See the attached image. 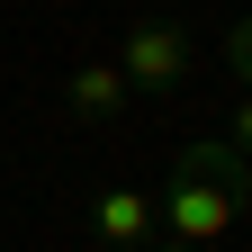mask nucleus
Instances as JSON below:
<instances>
[{"label": "nucleus", "instance_id": "1", "mask_svg": "<svg viewBox=\"0 0 252 252\" xmlns=\"http://www.w3.org/2000/svg\"><path fill=\"white\" fill-rule=\"evenodd\" d=\"M243 207H252V162L216 135V144H180L171 153V189H162V234L171 243H198V252H216L234 225H243Z\"/></svg>", "mask_w": 252, "mask_h": 252}, {"label": "nucleus", "instance_id": "2", "mask_svg": "<svg viewBox=\"0 0 252 252\" xmlns=\"http://www.w3.org/2000/svg\"><path fill=\"white\" fill-rule=\"evenodd\" d=\"M117 72H126V90H180V72H189V36L171 18H135L117 36Z\"/></svg>", "mask_w": 252, "mask_h": 252}, {"label": "nucleus", "instance_id": "3", "mask_svg": "<svg viewBox=\"0 0 252 252\" xmlns=\"http://www.w3.org/2000/svg\"><path fill=\"white\" fill-rule=\"evenodd\" d=\"M90 225H99V243H117V252H135V243H153V234H162V216H153V198H144V189H108Z\"/></svg>", "mask_w": 252, "mask_h": 252}, {"label": "nucleus", "instance_id": "4", "mask_svg": "<svg viewBox=\"0 0 252 252\" xmlns=\"http://www.w3.org/2000/svg\"><path fill=\"white\" fill-rule=\"evenodd\" d=\"M63 108H72V117H117L126 108V72H117V63H81V72L63 81Z\"/></svg>", "mask_w": 252, "mask_h": 252}, {"label": "nucleus", "instance_id": "5", "mask_svg": "<svg viewBox=\"0 0 252 252\" xmlns=\"http://www.w3.org/2000/svg\"><path fill=\"white\" fill-rule=\"evenodd\" d=\"M225 72H243V90H252V9L225 27Z\"/></svg>", "mask_w": 252, "mask_h": 252}, {"label": "nucleus", "instance_id": "6", "mask_svg": "<svg viewBox=\"0 0 252 252\" xmlns=\"http://www.w3.org/2000/svg\"><path fill=\"white\" fill-rule=\"evenodd\" d=\"M234 153H243V162H252V99L234 108Z\"/></svg>", "mask_w": 252, "mask_h": 252}, {"label": "nucleus", "instance_id": "7", "mask_svg": "<svg viewBox=\"0 0 252 252\" xmlns=\"http://www.w3.org/2000/svg\"><path fill=\"white\" fill-rule=\"evenodd\" d=\"M135 252H198V243H171V234H153V243H135Z\"/></svg>", "mask_w": 252, "mask_h": 252}]
</instances>
